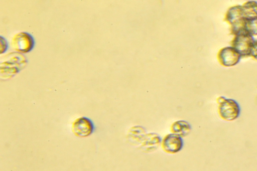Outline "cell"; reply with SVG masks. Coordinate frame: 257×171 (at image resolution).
Listing matches in <instances>:
<instances>
[{"label":"cell","mask_w":257,"mask_h":171,"mask_svg":"<svg viewBox=\"0 0 257 171\" xmlns=\"http://www.w3.org/2000/svg\"><path fill=\"white\" fill-rule=\"evenodd\" d=\"M241 56L232 47H226L219 51L217 58L220 64L225 67H231L236 65Z\"/></svg>","instance_id":"277c9868"},{"label":"cell","mask_w":257,"mask_h":171,"mask_svg":"<svg viewBox=\"0 0 257 171\" xmlns=\"http://www.w3.org/2000/svg\"><path fill=\"white\" fill-rule=\"evenodd\" d=\"M250 55H251L254 59L257 60V40L254 41V42L251 49Z\"/></svg>","instance_id":"7c38bea8"},{"label":"cell","mask_w":257,"mask_h":171,"mask_svg":"<svg viewBox=\"0 0 257 171\" xmlns=\"http://www.w3.org/2000/svg\"><path fill=\"white\" fill-rule=\"evenodd\" d=\"M254 41L252 36L246 31H243L235 35L231 42V47L241 56H248L250 55Z\"/></svg>","instance_id":"6da1fadb"},{"label":"cell","mask_w":257,"mask_h":171,"mask_svg":"<svg viewBox=\"0 0 257 171\" xmlns=\"http://www.w3.org/2000/svg\"><path fill=\"white\" fill-rule=\"evenodd\" d=\"M219 111L220 116L227 120H232L239 114L240 108L234 100L220 97L218 99Z\"/></svg>","instance_id":"3957f363"},{"label":"cell","mask_w":257,"mask_h":171,"mask_svg":"<svg viewBox=\"0 0 257 171\" xmlns=\"http://www.w3.org/2000/svg\"><path fill=\"white\" fill-rule=\"evenodd\" d=\"M241 6L244 17L251 18L257 17V2L248 1L244 3Z\"/></svg>","instance_id":"9c48e42d"},{"label":"cell","mask_w":257,"mask_h":171,"mask_svg":"<svg viewBox=\"0 0 257 171\" xmlns=\"http://www.w3.org/2000/svg\"><path fill=\"white\" fill-rule=\"evenodd\" d=\"M161 145L165 152L174 154L182 149L183 140L180 136L172 133L167 134L162 139Z\"/></svg>","instance_id":"5b68a950"},{"label":"cell","mask_w":257,"mask_h":171,"mask_svg":"<svg viewBox=\"0 0 257 171\" xmlns=\"http://www.w3.org/2000/svg\"><path fill=\"white\" fill-rule=\"evenodd\" d=\"M95 129V126L91 120L86 117L76 119L72 125L73 131L80 137H86L91 134Z\"/></svg>","instance_id":"8992f818"},{"label":"cell","mask_w":257,"mask_h":171,"mask_svg":"<svg viewBox=\"0 0 257 171\" xmlns=\"http://www.w3.org/2000/svg\"><path fill=\"white\" fill-rule=\"evenodd\" d=\"M245 30L252 36L257 35V17L245 18Z\"/></svg>","instance_id":"30bf717a"},{"label":"cell","mask_w":257,"mask_h":171,"mask_svg":"<svg viewBox=\"0 0 257 171\" xmlns=\"http://www.w3.org/2000/svg\"><path fill=\"white\" fill-rule=\"evenodd\" d=\"M244 17L242 6L237 5L228 9L225 15V20L232 25Z\"/></svg>","instance_id":"52a82bcc"},{"label":"cell","mask_w":257,"mask_h":171,"mask_svg":"<svg viewBox=\"0 0 257 171\" xmlns=\"http://www.w3.org/2000/svg\"><path fill=\"white\" fill-rule=\"evenodd\" d=\"M171 129L172 133L182 137L189 133L191 127L188 122L184 120H179L174 122L172 124Z\"/></svg>","instance_id":"ba28073f"},{"label":"cell","mask_w":257,"mask_h":171,"mask_svg":"<svg viewBox=\"0 0 257 171\" xmlns=\"http://www.w3.org/2000/svg\"><path fill=\"white\" fill-rule=\"evenodd\" d=\"M8 48L7 40L1 36V54L5 53Z\"/></svg>","instance_id":"8fae6325"},{"label":"cell","mask_w":257,"mask_h":171,"mask_svg":"<svg viewBox=\"0 0 257 171\" xmlns=\"http://www.w3.org/2000/svg\"><path fill=\"white\" fill-rule=\"evenodd\" d=\"M35 44L33 37L30 34L24 32L16 34L11 40V46L13 50L22 53L31 51Z\"/></svg>","instance_id":"7a4b0ae2"}]
</instances>
